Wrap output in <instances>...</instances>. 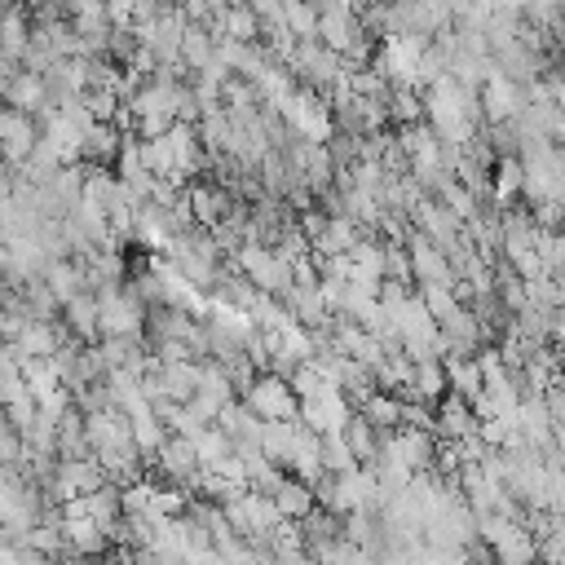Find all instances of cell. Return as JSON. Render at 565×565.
Wrapping results in <instances>:
<instances>
[{
    "label": "cell",
    "mask_w": 565,
    "mask_h": 565,
    "mask_svg": "<svg viewBox=\"0 0 565 565\" xmlns=\"http://www.w3.org/2000/svg\"><path fill=\"white\" fill-rule=\"evenodd\" d=\"M481 115H486V120H495L499 129H503V124H512V120L521 115V85H512V80L495 76V80L481 89Z\"/></svg>",
    "instance_id": "5"
},
{
    "label": "cell",
    "mask_w": 565,
    "mask_h": 565,
    "mask_svg": "<svg viewBox=\"0 0 565 565\" xmlns=\"http://www.w3.org/2000/svg\"><path fill=\"white\" fill-rule=\"evenodd\" d=\"M358 416L376 429V433H398L402 429V398H394V394H376V398H367L363 407H358Z\"/></svg>",
    "instance_id": "10"
},
{
    "label": "cell",
    "mask_w": 565,
    "mask_h": 565,
    "mask_svg": "<svg viewBox=\"0 0 565 565\" xmlns=\"http://www.w3.org/2000/svg\"><path fill=\"white\" fill-rule=\"evenodd\" d=\"M63 328L80 341V345H102V310H98V297H80L63 310Z\"/></svg>",
    "instance_id": "6"
},
{
    "label": "cell",
    "mask_w": 565,
    "mask_h": 565,
    "mask_svg": "<svg viewBox=\"0 0 565 565\" xmlns=\"http://www.w3.org/2000/svg\"><path fill=\"white\" fill-rule=\"evenodd\" d=\"M0 49H5L10 63L23 67L32 49V10H5V19H0Z\"/></svg>",
    "instance_id": "8"
},
{
    "label": "cell",
    "mask_w": 565,
    "mask_h": 565,
    "mask_svg": "<svg viewBox=\"0 0 565 565\" xmlns=\"http://www.w3.org/2000/svg\"><path fill=\"white\" fill-rule=\"evenodd\" d=\"M256 420L265 424H288V420H301V398L292 394L288 380H278V376H256V385L239 398Z\"/></svg>",
    "instance_id": "2"
},
{
    "label": "cell",
    "mask_w": 565,
    "mask_h": 565,
    "mask_svg": "<svg viewBox=\"0 0 565 565\" xmlns=\"http://www.w3.org/2000/svg\"><path fill=\"white\" fill-rule=\"evenodd\" d=\"M282 19L297 41H319V5H282Z\"/></svg>",
    "instance_id": "12"
},
{
    "label": "cell",
    "mask_w": 565,
    "mask_h": 565,
    "mask_svg": "<svg viewBox=\"0 0 565 565\" xmlns=\"http://www.w3.org/2000/svg\"><path fill=\"white\" fill-rule=\"evenodd\" d=\"M98 310H102V341H133V336H146V306L124 288H111L98 297Z\"/></svg>",
    "instance_id": "3"
},
{
    "label": "cell",
    "mask_w": 565,
    "mask_h": 565,
    "mask_svg": "<svg viewBox=\"0 0 565 565\" xmlns=\"http://www.w3.org/2000/svg\"><path fill=\"white\" fill-rule=\"evenodd\" d=\"M517 195H525V168H521V159L503 155L499 159V181H495V203H512Z\"/></svg>",
    "instance_id": "11"
},
{
    "label": "cell",
    "mask_w": 565,
    "mask_h": 565,
    "mask_svg": "<svg viewBox=\"0 0 565 565\" xmlns=\"http://www.w3.org/2000/svg\"><path fill=\"white\" fill-rule=\"evenodd\" d=\"M234 265H239V274L252 282V288H256L261 297H274V301H282V297L292 292V265L282 261L274 247L247 243V247L234 256Z\"/></svg>",
    "instance_id": "1"
},
{
    "label": "cell",
    "mask_w": 565,
    "mask_h": 565,
    "mask_svg": "<svg viewBox=\"0 0 565 565\" xmlns=\"http://www.w3.org/2000/svg\"><path fill=\"white\" fill-rule=\"evenodd\" d=\"M45 282H49V292L58 297V306L67 310L71 301H80L85 292H89V278H85V265L71 256V261H58L49 274H45ZM93 297V292H89Z\"/></svg>",
    "instance_id": "7"
},
{
    "label": "cell",
    "mask_w": 565,
    "mask_h": 565,
    "mask_svg": "<svg viewBox=\"0 0 565 565\" xmlns=\"http://www.w3.org/2000/svg\"><path fill=\"white\" fill-rule=\"evenodd\" d=\"M274 508H278V517L282 521H306L314 508H319V499H314V486H306V481H297V477H288L278 486V495H274Z\"/></svg>",
    "instance_id": "9"
},
{
    "label": "cell",
    "mask_w": 565,
    "mask_h": 565,
    "mask_svg": "<svg viewBox=\"0 0 565 565\" xmlns=\"http://www.w3.org/2000/svg\"><path fill=\"white\" fill-rule=\"evenodd\" d=\"M243 203L221 186V181H190V217L199 230H217L225 225Z\"/></svg>",
    "instance_id": "4"
}]
</instances>
